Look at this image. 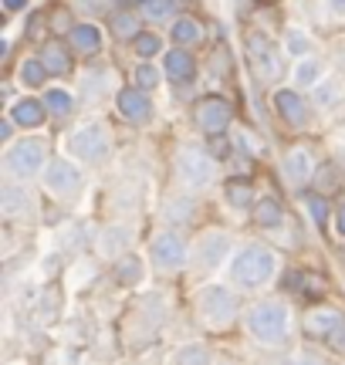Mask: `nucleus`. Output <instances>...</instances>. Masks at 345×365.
Masks as SVG:
<instances>
[{
	"instance_id": "obj_1",
	"label": "nucleus",
	"mask_w": 345,
	"mask_h": 365,
	"mask_svg": "<svg viewBox=\"0 0 345 365\" xmlns=\"http://www.w3.org/2000/svg\"><path fill=\"white\" fill-rule=\"evenodd\" d=\"M244 328L257 345L264 349H278L284 341L292 339L294 331V314L292 304L284 298H261L254 301L251 308L244 312Z\"/></svg>"
},
{
	"instance_id": "obj_2",
	"label": "nucleus",
	"mask_w": 345,
	"mask_h": 365,
	"mask_svg": "<svg viewBox=\"0 0 345 365\" xmlns=\"http://www.w3.org/2000/svg\"><path fill=\"white\" fill-rule=\"evenodd\" d=\"M278 254L264 244H247V247L234 250L230 257V281L240 287V291H261L267 287L274 277H278Z\"/></svg>"
},
{
	"instance_id": "obj_3",
	"label": "nucleus",
	"mask_w": 345,
	"mask_h": 365,
	"mask_svg": "<svg viewBox=\"0 0 345 365\" xmlns=\"http://www.w3.org/2000/svg\"><path fill=\"white\" fill-rule=\"evenodd\" d=\"M48 143L41 135H24V139H14V143L4 145L0 153V170L7 180H34L44 173L48 166Z\"/></svg>"
},
{
	"instance_id": "obj_4",
	"label": "nucleus",
	"mask_w": 345,
	"mask_h": 365,
	"mask_svg": "<svg viewBox=\"0 0 345 365\" xmlns=\"http://www.w3.org/2000/svg\"><path fill=\"white\" fill-rule=\"evenodd\" d=\"M65 145L71 159H78L85 166H98L112 153V132H108L105 122L92 118V122H81V125H75V129L68 132Z\"/></svg>"
},
{
	"instance_id": "obj_5",
	"label": "nucleus",
	"mask_w": 345,
	"mask_h": 365,
	"mask_svg": "<svg viewBox=\"0 0 345 365\" xmlns=\"http://www.w3.org/2000/svg\"><path fill=\"white\" fill-rule=\"evenodd\" d=\"M197 314L207 328L224 331V328H230L237 322V314H240L237 294L227 284H203L197 294Z\"/></svg>"
},
{
	"instance_id": "obj_6",
	"label": "nucleus",
	"mask_w": 345,
	"mask_h": 365,
	"mask_svg": "<svg viewBox=\"0 0 345 365\" xmlns=\"http://www.w3.org/2000/svg\"><path fill=\"white\" fill-rule=\"evenodd\" d=\"M217 159L207 153V149H200V145H183L180 153H176V176L183 182L186 190H210L213 182H217Z\"/></svg>"
},
{
	"instance_id": "obj_7",
	"label": "nucleus",
	"mask_w": 345,
	"mask_h": 365,
	"mask_svg": "<svg viewBox=\"0 0 345 365\" xmlns=\"http://www.w3.org/2000/svg\"><path fill=\"white\" fill-rule=\"evenodd\" d=\"M41 186L48 190V196L61 200V203H71V200H78L81 190H85V173L78 170L75 159L54 156V159H48V166L41 173Z\"/></svg>"
},
{
	"instance_id": "obj_8",
	"label": "nucleus",
	"mask_w": 345,
	"mask_h": 365,
	"mask_svg": "<svg viewBox=\"0 0 345 365\" xmlns=\"http://www.w3.org/2000/svg\"><path fill=\"white\" fill-rule=\"evenodd\" d=\"M230 257H234V237L227 234V230H207V234H200L193 250H190L193 267L203 274L220 271Z\"/></svg>"
},
{
	"instance_id": "obj_9",
	"label": "nucleus",
	"mask_w": 345,
	"mask_h": 365,
	"mask_svg": "<svg viewBox=\"0 0 345 365\" xmlns=\"http://www.w3.org/2000/svg\"><path fill=\"white\" fill-rule=\"evenodd\" d=\"M244 48H247V58H251L254 71H257V78L264 81V85H274V81L284 75V61H281V48L267 38V34H261V31H251L247 34V41H244Z\"/></svg>"
},
{
	"instance_id": "obj_10",
	"label": "nucleus",
	"mask_w": 345,
	"mask_h": 365,
	"mask_svg": "<svg viewBox=\"0 0 345 365\" xmlns=\"http://www.w3.org/2000/svg\"><path fill=\"white\" fill-rule=\"evenodd\" d=\"M149 261H153L156 271L176 274V271H183L186 261H190V247H186V240L176 230H163L149 244Z\"/></svg>"
},
{
	"instance_id": "obj_11",
	"label": "nucleus",
	"mask_w": 345,
	"mask_h": 365,
	"mask_svg": "<svg viewBox=\"0 0 345 365\" xmlns=\"http://www.w3.org/2000/svg\"><path fill=\"white\" fill-rule=\"evenodd\" d=\"M0 213H4V220H17V223L34 220V213H38L34 190L24 180H7L0 186Z\"/></svg>"
},
{
	"instance_id": "obj_12",
	"label": "nucleus",
	"mask_w": 345,
	"mask_h": 365,
	"mask_svg": "<svg viewBox=\"0 0 345 365\" xmlns=\"http://www.w3.org/2000/svg\"><path fill=\"white\" fill-rule=\"evenodd\" d=\"M193 122L207 135H224L230 129V122H234V108H230L227 98H203L197 105V112H193Z\"/></svg>"
},
{
	"instance_id": "obj_13",
	"label": "nucleus",
	"mask_w": 345,
	"mask_h": 365,
	"mask_svg": "<svg viewBox=\"0 0 345 365\" xmlns=\"http://www.w3.org/2000/svg\"><path fill=\"white\" fill-rule=\"evenodd\" d=\"M281 176H284V182L294 186V190L308 186L311 176H315V156H311V149L292 145V149L284 153V159H281Z\"/></svg>"
},
{
	"instance_id": "obj_14",
	"label": "nucleus",
	"mask_w": 345,
	"mask_h": 365,
	"mask_svg": "<svg viewBox=\"0 0 345 365\" xmlns=\"http://www.w3.org/2000/svg\"><path fill=\"white\" fill-rule=\"evenodd\" d=\"M133 240H135V227H133V223H108V227H102V230H98L95 247H98V254H102L105 261H119L122 254H129Z\"/></svg>"
},
{
	"instance_id": "obj_15",
	"label": "nucleus",
	"mask_w": 345,
	"mask_h": 365,
	"mask_svg": "<svg viewBox=\"0 0 345 365\" xmlns=\"http://www.w3.org/2000/svg\"><path fill=\"white\" fill-rule=\"evenodd\" d=\"M115 108H119L122 118H129L135 125H143L153 118V102H149L146 88H139V85H129V88H122L115 95Z\"/></svg>"
},
{
	"instance_id": "obj_16",
	"label": "nucleus",
	"mask_w": 345,
	"mask_h": 365,
	"mask_svg": "<svg viewBox=\"0 0 345 365\" xmlns=\"http://www.w3.org/2000/svg\"><path fill=\"white\" fill-rule=\"evenodd\" d=\"M274 108L292 129H305L308 125V105L302 98V88H278L274 91Z\"/></svg>"
},
{
	"instance_id": "obj_17",
	"label": "nucleus",
	"mask_w": 345,
	"mask_h": 365,
	"mask_svg": "<svg viewBox=\"0 0 345 365\" xmlns=\"http://www.w3.org/2000/svg\"><path fill=\"white\" fill-rule=\"evenodd\" d=\"M7 115H11L21 129H41L44 118L51 115V112H48L44 98H31V95H24V98H17V102L7 105Z\"/></svg>"
},
{
	"instance_id": "obj_18",
	"label": "nucleus",
	"mask_w": 345,
	"mask_h": 365,
	"mask_svg": "<svg viewBox=\"0 0 345 365\" xmlns=\"http://www.w3.org/2000/svg\"><path fill=\"white\" fill-rule=\"evenodd\" d=\"M163 71H166V78H170V81H190V78H193V71H197V65H193V54L186 51L183 44H176L172 51L163 54Z\"/></svg>"
},
{
	"instance_id": "obj_19",
	"label": "nucleus",
	"mask_w": 345,
	"mask_h": 365,
	"mask_svg": "<svg viewBox=\"0 0 345 365\" xmlns=\"http://www.w3.org/2000/svg\"><path fill=\"white\" fill-rule=\"evenodd\" d=\"M342 322H345L342 312H335V308H315V312L305 314V331L315 335V339H329Z\"/></svg>"
},
{
	"instance_id": "obj_20",
	"label": "nucleus",
	"mask_w": 345,
	"mask_h": 365,
	"mask_svg": "<svg viewBox=\"0 0 345 365\" xmlns=\"http://www.w3.org/2000/svg\"><path fill=\"white\" fill-rule=\"evenodd\" d=\"M68 44H71V51H81V54H98L102 51V31L88 21H81L68 31Z\"/></svg>"
},
{
	"instance_id": "obj_21",
	"label": "nucleus",
	"mask_w": 345,
	"mask_h": 365,
	"mask_svg": "<svg viewBox=\"0 0 345 365\" xmlns=\"http://www.w3.org/2000/svg\"><path fill=\"white\" fill-rule=\"evenodd\" d=\"M292 78H294V88L311 91L321 78H325V68H321V61L315 58V54H305V58H298V61H294Z\"/></svg>"
},
{
	"instance_id": "obj_22",
	"label": "nucleus",
	"mask_w": 345,
	"mask_h": 365,
	"mask_svg": "<svg viewBox=\"0 0 345 365\" xmlns=\"http://www.w3.org/2000/svg\"><path fill=\"white\" fill-rule=\"evenodd\" d=\"M170 38L172 44H183V48H197L203 41V24L197 17H176L170 24Z\"/></svg>"
},
{
	"instance_id": "obj_23",
	"label": "nucleus",
	"mask_w": 345,
	"mask_h": 365,
	"mask_svg": "<svg viewBox=\"0 0 345 365\" xmlns=\"http://www.w3.org/2000/svg\"><path fill=\"white\" fill-rule=\"evenodd\" d=\"M115 281L125 287H135L146 281V264H143V257H135V254H122L119 261H115Z\"/></svg>"
},
{
	"instance_id": "obj_24",
	"label": "nucleus",
	"mask_w": 345,
	"mask_h": 365,
	"mask_svg": "<svg viewBox=\"0 0 345 365\" xmlns=\"http://www.w3.org/2000/svg\"><path fill=\"white\" fill-rule=\"evenodd\" d=\"M345 95V81L342 78H321L315 88H311V98H315V105L319 108H332V105L342 102Z\"/></svg>"
},
{
	"instance_id": "obj_25",
	"label": "nucleus",
	"mask_w": 345,
	"mask_h": 365,
	"mask_svg": "<svg viewBox=\"0 0 345 365\" xmlns=\"http://www.w3.org/2000/svg\"><path fill=\"white\" fill-rule=\"evenodd\" d=\"M254 220L261 223L264 230H278L281 223H284V210H281L278 200L264 196V200H257V203H254Z\"/></svg>"
},
{
	"instance_id": "obj_26",
	"label": "nucleus",
	"mask_w": 345,
	"mask_h": 365,
	"mask_svg": "<svg viewBox=\"0 0 345 365\" xmlns=\"http://www.w3.org/2000/svg\"><path fill=\"white\" fill-rule=\"evenodd\" d=\"M17 78H21V85H24V88H41L44 81L51 78V71L44 68V61H41V58H24V61L17 65Z\"/></svg>"
},
{
	"instance_id": "obj_27",
	"label": "nucleus",
	"mask_w": 345,
	"mask_h": 365,
	"mask_svg": "<svg viewBox=\"0 0 345 365\" xmlns=\"http://www.w3.org/2000/svg\"><path fill=\"white\" fill-rule=\"evenodd\" d=\"M281 48L292 54L294 61L315 51V44H311V34H308L305 27H288V31H284V41H281Z\"/></svg>"
},
{
	"instance_id": "obj_28",
	"label": "nucleus",
	"mask_w": 345,
	"mask_h": 365,
	"mask_svg": "<svg viewBox=\"0 0 345 365\" xmlns=\"http://www.w3.org/2000/svg\"><path fill=\"white\" fill-rule=\"evenodd\" d=\"M163 217L170 223H190L197 217V203H193L190 196H170V200L163 203Z\"/></svg>"
},
{
	"instance_id": "obj_29",
	"label": "nucleus",
	"mask_w": 345,
	"mask_h": 365,
	"mask_svg": "<svg viewBox=\"0 0 345 365\" xmlns=\"http://www.w3.org/2000/svg\"><path fill=\"white\" fill-rule=\"evenodd\" d=\"M41 61H44V68L51 71L54 78H61V75L71 71V54H68L61 44H48V48L41 51Z\"/></svg>"
},
{
	"instance_id": "obj_30",
	"label": "nucleus",
	"mask_w": 345,
	"mask_h": 365,
	"mask_svg": "<svg viewBox=\"0 0 345 365\" xmlns=\"http://www.w3.org/2000/svg\"><path fill=\"white\" fill-rule=\"evenodd\" d=\"M112 88V71L102 68V71H88L85 78H81V95L85 98H95V95H102V91Z\"/></svg>"
},
{
	"instance_id": "obj_31",
	"label": "nucleus",
	"mask_w": 345,
	"mask_h": 365,
	"mask_svg": "<svg viewBox=\"0 0 345 365\" xmlns=\"http://www.w3.org/2000/svg\"><path fill=\"white\" fill-rule=\"evenodd\" d=\"M44 105H48V112H51L54 118H61L71 112V105H75V98H71V91L68 88H48L44 91Z\"/></svg>"
},
{
	"instance_id": "obj_32",
	"label": "nucleus",
	"mask_w": 345,
	"mask_h": 365,
	"mask_svg": "<svg viewBox=\"0 0 345 365\" xmlns=\"http://www.w3.org/2000/svg\"><path fill=\"white\" fill-rule=\"evenodd\" d=\"M224 193H227V203H230L234 210H247V207H254V190L247 186V182H240V180L227 182Z\"/></svg>"
},
{
	"instance_id": "obj_33",
	"label": "nucleus",
	"mask_w": 345,
	"mask_h": 365,
	"mask_svg": "<svg viewBox=\"0 0 345 365\" xmlns=\"http://www.w3.org/2000/svg\"><path fill=\"white\" fill-rule=\"evenodd\" d=\"M172 362L176 365H207V362H213V355L207 352V345L193 341V345H183L180 352H172Z\"/></svg>"
},
{
	"instance_id": "obj_34",
	"label": "nucleus",
	"mask_w": 345,
	"mask_h": 365,
	"mask_svg": "<svg viewBox=\"0 0 345 365\" xmlns=\"http://www.w3.org/2000/svg\"><path fill=\"white\" fill-rule=\"evenodd\" d=\"M180 4L176 0H143V14L149 21H176Z\"/></svg>"
},
{
	"instance_id": "obj_35",
	"label": "nucleus",
	"mask_w": 345,
	"mask_h": 365,
	"mask_svg": "<svg viewBox=\"0 0 345 365\" xmlns=\"http://www.w3.org/2000/svg\"><path fill=\"white\" fill-rule=\"evenodd\" d=\"M133 48L139 58H146V61H153L156 54H163V38L160 34H149V31H139L133 38Z\"/></svg>"
},
{
	"instance_id": "obj_36",
	"label": "nucleus",
	"mask_w": 345,
	"mask_h": 365,
	"mask_svg": "<svg viewBox=\"0 0 345 365\" xmlns=\"http://www.w3.org/2000/svg\"><path fill=\"white\" fill-rule=\"evenodd\" d=\"M302 203H305V210H308V220L315 223V227H321V223H325V217H329L325 193H305V196H302Z\"/></svg>"
},
{
	"instance_id": "obj_37",
	"label": "nucleus",
	"mask_w": 345,
	"mask_h": 365,
	"mask_svg": "<svg viewBox=\"0 0 345 365\" xmlns=\"http://www.w3.org/2000/svg\"><path fill=\"white\" fill-rule=\"evenodd\" d=\"M163 75H166V71H160V68L156 65H149L146 58H143V61H139V65H135V71H133V78H135V85H139V88H156V85H160V78Z\"/></svg>"
},
{
	"instance_id": "obj_38",
	"label": "nucleus",
	"mask_w": 345,
	"mask_h": 365,
	"mask_svg": "<svg viewBox=\"0 0 345 365\" xmlns=\"http://www.w3.org/2000/svg\"><path fill=\"white\" fill-rule=\"evenodd\" d=\"M112 31H115V34H119V38L133 41L135 34H139V21H135V14H129V11L115 14V17H112Z\"/></svg>"
},
{
	"instance_id": "obj_39",
	"label": "nucleus",
	"mask_w": 345,
	"mask_h": 365,
	"mask_svg": "<svg viewBox=\"0 0 345 365\" xmlns=\"http://www.w3.org/2000/svg\"><path fill=\"white\" fill-rule=\"evenodd\" d=\"M325 341H329V349H335V352H345V322L335 328V331Z\"/></svg>"
},
{
	"instance_id": "obj_40",
	"label": "nucleus",
	"mask_w": 345,
	"mask_h": 365,
	"mask_svg": "<svg viewBox=\"0 0 345 365\" xmlns=\"http://www.w3.org/2000/svg\"><path fill=\"white\" fill-rule=\"evenodd\" d=\"M14 125H17V122H14L11 115H7L4 122H0V143H4V145L14 143Z\"/></svg>"
},
{
	"instance_id": "obj_41",
	"label": "nucleus",
	"mask_w": 345,
	"mask_h": 365,
	"mask_svg": "<svg viewBox=\"0 0 345 365\" xmlns=\"http://www.w3.org/2000/svg\"><path fill=\"white\" fill-rule=\"evenodd\" d=\"M78 7H85L88 14H95V11H105L108 0H78Z\"/></svg>"
},
{
	"instance_id": "obj_42",
	"label": "nucleus",
	"mask_w": 345,
	"mask_h": 365,
	"mask_svg": "<svg viewBox=\"0 0 345 365\" xmlns=\"http://www.w3.org/2000/svg\"><path fill=\"white\" fill-rule=\"evenodd\" d=\"M325 7L332 17H345V0H325Z\"/></svg>"
},
{
	"instance_id": "obj_43",
	"label": "nucleus",
	"mask_w": 345,
	"mask_h": 365,
	"mask_svg": "<svg viewBox=\"0 0 345 365\" xmlns=\"http://www.w3.org/2000/svg\"><path fill=\"white\" fill-rule=\"evenodd\" d=\"M335 230H339V237L345 240V207L339 210V213H335Z\"/></svg>"
},
{
	"instance_id": "obj_44",
	"label": "nucleus",
	"mask_w": 345,
	"mask_h": 365,
	"mask_svg": "<svg viewBox=\"0 0 345 365\" xmlns=\"http://www.w3.org/2000/svg\"><path fill=\"white\" fill-rule=\"evenodd\" d=\"M4 7L7 11H21V7H27V0H4Z\"/></svg>"
},
{
	"instance_id": "obj_45",
	"label": "nucleus",
	"mask_w": 345,
	"mask_h": 365,
	"mask_svg": "<svg viewBox=\"0 0 345 365\" xmlns=\"http://www.w3.org/2000/svg\"><path fill=\"white\" fill-rule=\"evenodd\" d=\"M342 159H345V153H342Z\"/></svg>"
}]
</instances>
